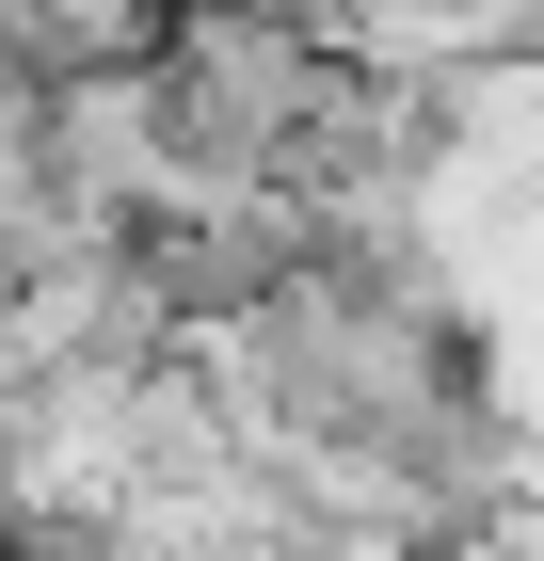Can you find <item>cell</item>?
I'll use <instances>...</instances> for the list:
<instances>
[{
    "label": "cell",
    "instance_id": "2",
    "mask_svg": "<svg viewBox=\"0 0 544 561\" xmlns=\"http://www.w3.org/2000/svg\"><path fill=\"white\" fill-rule=\"evenodd\" d=\"M128 386L144 369H33L16 433H0V529H48V514H113L128 481Z\"/></svg>",
    "mask_w": 544,
    "mask_h": 561
},
{
    "label": "cell",
    "instance_id": "1",
    "mask_svg": "<svg viewBox=\"0 0 544 561\" xmlns=\"http://www.w3.org/2000/svg\"><path fill=\"white\" fill-rule=\"evenodd\" d=\"M321 96H336V33L273 16V0H176L161 16V113L209 176H289Z\"/></svg>",
    "mask_w": 544,
    "mask_h": 561
},
{
    "label": "cell",
    "instance_id": "3",
    "mask_svg": "<svg viewBox=\"0 0 544 561\" xmlns=\"http://www.w3.org/2000/svg\"><path fill=\"white\" fill-rule=\"evenodd\" d=\"M16 401H33V369H16V353H0V433H16Z\"/></svg>",
    "mask_w": 544,
    "mask_h": 561
}]
</instances>
